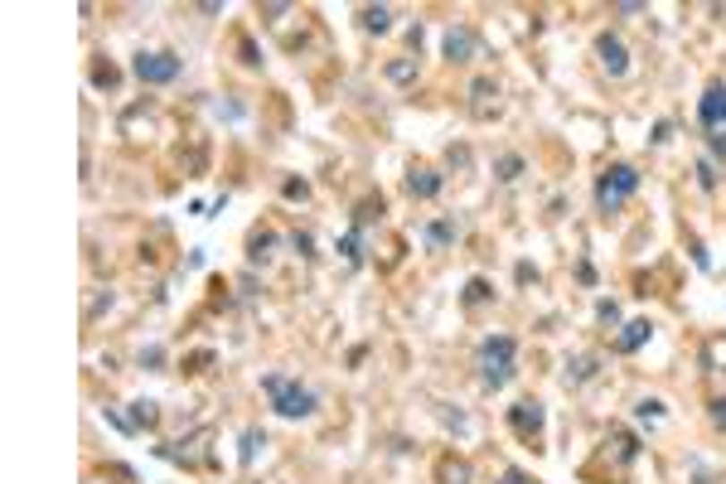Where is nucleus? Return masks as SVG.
Returning <instances> with one entry per match:
<instances>
[{"instance_id":"obj_1","label":"nucleus","mask_w":726,"mask_h":484,"mask_svg":"<svg viewBox=\"0 0 726 484\" xmlns=\"http://www.w3.org/2000/svg\"><path fill=\"white\" fill-rule=\"evenodd\" d=\"M518 339L514 335H484L480 349H474V369H480V387L484 393H499L518 369Z\"/></svg>"},{"instance_id":"obj_16","label":"nucleus","mask_w":726,"mask_h":484,"mask_svg":"<svg viewBox=\"0 0 726 484\" xmlns=\"http://www.w3.org/2000/svg\"><path fill=\"white\" fill-rule=\"evenodd\" d=\"M88 78H92V88H98V92H116V88H122V68H116V64H107V54H98V58H92Z\"/></svg>"},{"instance_id":"obj_22","label":"nucleus","mask_w":726,"mask_h":484,"mask_svg":"<svg viewBox=\"0 0 726 484\" xmlns=\"http://www.w3.org/2000/svg\"><path fill=\"white\" fill-rule=\"evenodd\" d=\"M359 25L368 34H388L392 30V5H363L359 10Z\"/></svg>"},{"instance_id":"obj_27","label":"nucleus","mask_w":726,"mask_h":484,"mask_svg":"<svg viewBox=\"0 0 726 484\" xmlns=\"http://www.w3.org/2000/svg\"><path fill=\"white\" fill-rule=\"evenodd\" d=\"M281 199H291V204H305V199H311V184L295 180V174H286V180H281Z\"/></svg>"},{"instance_id":"obj_21","label":"nucleus","mask_w":726,"mask_h":484,"mask_svg":"<svg viewBox=\"0 0 726 484\" xmlns=\"http://www.w3.org/2000/svg\"><path fill=\"white\" fill-rule=\"evenodd\" d=\"M702 369L726 373V335H707V344H702Z\"/></svg>"},{"instance_id":"obj_12","label":"nucleus","mask_w":726,"mask_h":484,"mask_svg":"<svg viewBox=\"0 0 726 484\" xmlns=\"http://www.w3.org/2000/svg\"><path fill=\"white\" fill-rule=\"evenodd\" d=\"M499 82L494 78H474L470 82V102H474V116H480V122H490V116L499 112Z\"/></svg>"},{"instance_id":"obj_39","label":"nucleus","mask_w":726,"mask_h":484,"mask_svg":"<svg viewBox=\"0 0 726 484\" xmlns=\"http://www.w3.org/2000/svg\"><path fill=\"white\" fill-rule=\"evenodd\" d=\"M669 136H673V122H659L653 136H649V146H669Z\"/></svg>"},{"instance_id":"obj_7","label":"nucleus","mask_w":726,"mask_h":484,"mask_svg":"<svg viewBox=\"0 0 726 484\" xmlns=\"http://www.w3.org/2000/svg\"><path fill=\"white\" fill-rule=\"evenodd\" d=\"M596 58H601V68L611 78H625L629 73V49H625V39L615 30H601L596 34Z\"/></svg>"},{"instance_id":"obj_24","label":"nucleus","mask_w":726,"mask_h":484,"mask_svg":"<svg viewBox=\"0 0 726 484\" xmlns=\"http://www.w3.org/2000/svg\"><path fill=\"white\" fill-rule=\"evenodd\" d=\"M261 446H267V431H261V427H247V431H243V451H237L243 470H252V465H257V451H261Z\"/></svg>"},{"instance_id":"obj_35","label":"nucleus","mask_w":726,"mask_h":484,"mask_svg":"<svg viewBox=\"0 0 726 484\" xmlns=\"http://www.w3.org/2000/svg\"><path fill=\"white\" fill-rule=\"evenodd\" d=\"M237 54H243V64H247V68H261V54H257V44L247 39V34L237 39Z\"/></svg>"},{"instance_id":"obj_13","label":"nucleus","mask_w":726,"mask_h":484,"mask_svg":"<svg viewBox=\"0 0 726 484\" xmlns=\"http://www.w3.org/2000/svg\"><path fill=\"white\" fill-rule=\"evenodd\" d=\"M422 238H426V247L431 252H446V247H456V238H460V223L456 218H431L422 228Z\"/></svg>"},{"instance_id":"obj_29","label":"nucleus","mask_w":726,"mask_h":484,"mask_svg":"<svg viewBox=\"0 0 726 484\" xmlns=\"http://www.w3.org/2000/svg\"><path fill=\"white\" fill-rule=\"evenodd\" d=\"M291 252L305 257V262H315V238L311 233H291Z\"/></svg>"},{"instance_id":"obj_32","label":"nucleus","mask_w":726,"mask_h":484,"mask_svg":"<svg viewBox=\"0 0 726 484\" xmlns=\"http://www.w3.org/2000/svg\"><path fill=\"white\" fill-rule=\"evenodd\" d=\"M446 165H450V170H470V146H450Z\"/></svg>"},{"instance_id":"obj_37","label":"nucleus","mask_w":726,"mask_h":484,"mask_svg":"<svg viewBox=\"0 0 726 484\" xmlns=\"http://www.w3.org/2000/svg\"><path fill=\"white\" fill-rule=\"evenodd\" d=\"M707 146H712V160H726V132H707Z\"/></svg>"},{"instance_id":"obj_40","label":"nucleus","mask_w":726,"mask_h":484,"mask_svg":"<svg viewBox=\"0 0 726 484\" xmlns=\"http://www.w3.org/2000/svg\"><path fill=\"white\" fill-rule=\"evenodd\" d=\"M504 484H538L528 470H504Z\"/></svg>"},{"instance_id":"obj_14","label":"nucleus","mask_w":726,"mask_h":484,"mask_svg":"<svg viewBox=\"0 0 726 484\" xmlns=\"http://www.w3.org/2000/svg\"><path fill=\"white\" fill-rule=\"evenodd\" d=\"M649 335H653V325H649V320H625L611 349H615V353H635V349H645V344H649Z\"/></svg>"},{"instance_id":"obj_11","label":"nucleus","mask_w":726,"mask_h":484,"mask_svg":"<svg viewBox=\"0 0 726 484\" xmlns=\"http://www.w3.org/2000/svg\"><path fill=\"white\" fill-rule=\"evenodd\" d=\"M383 78L392 82V88H412V82L422 78V58H412V54L388 58V64H383Z\"/></svg>"},{"instance_id":"obj_26","label":"nucleus","mask_w":726,"mask_h":484,"mask_svg":"<svg viewBox=\"0 0 726 484\" xmlns=\"http://www.w3.org/2000/svg\"><path fill=\"white\" fill-rule=\"evenodd\" d=\"M697 184L707 189V194H712V189L722 184V174H717V160H712V156H697Z\"/></svg>"},{"instance_id":"obj_31","label":"nucleus","mask_w":726,"mask_h":484,"mask_svg":"<svg viewBox=\"0 0 726 484\" xmlns=\"http://www.w3.org/2000/svg\"><path fill=\"white\" fill-rule=\"evenodd\" d=\"M707 421L717 431H726V397H712V403H707Z\"/></svg>"},{"instance_id":"obj_28","label":"nucleus","mask_w":726,"mask_h":484,"mask_svg":"<svg viewBox=\"0 0 726 484\" xmlns=\"http://www.w3.org/2000/svg\"><path fill=\"white\" fill-rule=\"evenodd\" d=\"M635 417H639V421H649V427H653V421H663V403H659V397H645V403L635 407Z\"/></svg>"},{"instance_id":"obj_19","label":"nucleus","mask_w":726,"mask_h":484,"mask_svg":"<svg viewBox=\"0 0 726 484\" xmlns=\"http://www.w3.org/2000/svg\"><path fill=\"white\" fill-rule=\"evenodd\" d=\"M494 296H499V291H494V281L470 276V281H465V291H460V305H465V310H480V305H490Z\"/></svg>"},{"instance_id":"obj_10","label":"nucleus","mask_w":726,"mask_h":484,"mask_svg":"<svg viewBox=\"0 0 726 484\" xmlns=\"http://www.w3.org/2000/svg\"><path fill=\"white\" fill-rule=\"evenodd\" d=\"M277 247H281V238L271 228H252L247 233V262L252 267H267L271 257H277Z\"/></svg>"},{"instance_id":"obj_5","label":"nucleus","mask_w":726,"mask_h":484,"mask_svg":"<svg viewBox=\"0 0 726 484\" xmlns=\"http://www.w3.org/2000/svg\"><path fill=\"white\" fill-rule=\"evenodd\" d=\"M542 427H547V407L538 397H518V403L508 407V431H514L518 441H538Z\"/></svg>"},{"instance_id":"obj_15","label":"nucleus","mask_w":726,"mask_h":484,"mask_svg":"<svg viewBox=\"0 0 726 484\" xmlns=\"http://www.w3.org/2000/svg\"><path fill=\"white\" fill-rule=\"evenodd\" d=\"M470 480H474V470H470L465 455H441L436 460V484H470Z\"/></svg>"},{"instance_id":"obj_4","label":"nucleus","mask_w":726,"mask_h":484,"mask_svg":"<svg viewBox=\"0 0 726 484\" xmlns=\"http://www.w3.org/2000/svg\"><path fill=\"white\" fill-rule=\"evenodd\" d=\"M131 73H136V82H146V88H165V82H175L184 73V58L170 49H141L131 58Z\"/></svg>"},{"instance_id":"obj_17","label":"nucleus","mask_w":726,"mask_h":484,"mask_svg":"<svg viewBox=\"0 0 726 484\" xmlns=\"http://www.w3.org/2000/svg\"><path fill=\"white\" fill-rule=\"evenodd\" d=\"M523 174H528V160H523L518 150H504V156H494V180H499V184H518Z\"/></svg>"},{"instance_id":"obj_20","label":"nucleus","mask_w":726,"mask_h":484,"mask_svg":"<svg viewBox=\"0 0 726 484\" xmlns=\"http://www.w3.org/2000/svg\"><path fill=\"white\" fill-rule=\"evenodd\" d=\"M131 427H136V431H156L160 427V403H150V397L131 403Z\"/></svg>"},{"instance_id":"obj_9","label":"nucleus","mask_w":726,"mask_h":484,"mask_svg":"<svg viewBox=\"0 0 726 484\" xmlns=\"http://www.w3.org/2000/svg\"><path fill=\"white\" fill-rule=\"evenodd\" d=\"M441 189H446V174L436 170V165H412V170H407V194L412 199H422V204H426V199H436Z\"/></svg>"},{"instance_id":"obj_34","label":"nucleus","mask_w":726,"mask_h":484,"mask_svg":"<svg viewBox=\"0 0 726 484\" xmlns=\"http://www.w3.org/2000/svg\"><path fill=\"white\" fill-rule=\"evenodd\" d=\"M209 363H213V349H199V353H189V359H184V373H204Z\"/></svg>"},{"instance_id":"obj_30","label":"nucleus","mask_w":726,"mask_h":484,"mask_svg":"<svg viewBox=\"0 0 726 484\" xmlns=\"http://www.w3.org/2000/svg\"><path fill=\"white\" fill-rule=\"evenodd\" d=\"M141 369H146V373H160V369H165V349H160V344L141 349Z\"/></svg>"},{"instance_id":"obj_18","label":"nucleus","mask_w":726,"mask_h":484,"mask_svg":"<svg viewBox=\"0 0 726 484\" xmlns=\"http://www.w3.org/2000/svg\"><path fill=\"white\" fill-rule=\"evenodd\" d=\"M601 373V359H596V353H577V359H567V383L571 387H581V383H591V378H596Z\"/></svg>"},{"instance_id":"obj_36","label":"nucleus","mask_w":726,"mask_h":484,"mask_svg":"<svg viewBox=\"0 0 726 484\" xmlns=\"http://www.w3.org/2000/svg\"><path fill=\"white\" fill-rule=\"evenodd\" d=\"M281 15H291V5H286V0H277V5H261V20H267V25H281Z\"/></svg>"},{"instance_id":"obj_3","label":"nucleus","mask_w":726,"mask_h":484,"mask_svg":"<svg viewBox=\"0 0 726 484\" xmlns=\"http://www.w3.org/2000/svg\"><path fill=\"white\" fill-rule=\"evenodd\" d=\"M639 194V170L629 160H611L605 170L596 174V208L605 218L611 214H620V208L629 204V199Z\"/></svg>"},{"instance_id":"obj_2","label":"nucleus","mask_w":726,"mask_h":484,"mask_svg":"<svg viewBox=\"0 0 726 484\" xmlns=\"http://www.w3.org/2000/svg\"><path fill=\"white\" fill-rule=\"evenodd\" d=\"M261 393L271 397V412H277V417H286V421L311 417V412L320 407L315 387H305L301 378H291V373H267V378H261Z\"/></svg>"},{"instance_id":"obj_38","label":"nucleus","mask_w":726,"mask_h":484,"mask_svg":"<svg viewBox=\"0 0 726 484\" xmlns=\"http://www.w3.org/2000/svg\"><path fill=\"white\" fill-rule=\"evenodd\" d=\"M688 252H693V262H697L702 271H712V257H707V247H702L697 238H693V242H688Z\"/></svg>"},{"instance_id":"obj_41","label":"nucleus","mask_w":726,"mask_h":484,"mask_svg":"<svg viewBox=\"0 0 726 484\" xmlns=\"http://www.w3.org/2000/svg\"><path fill=\"white\" fill-rule=\"evenodd\" d=\"M514 276H518V286H528V281H538V267H528V262H518V271H514Z\"/></svg>"},{"instance_id":"obj_23","label":"nucleus","mask_w":726,"mask_h":484,"mask_svg":"<svg viewBox=\"0 0 726 484\" xmlns=\"http://www.w3.org/2000/svg\"><path fill=\"white\" fill-rule=\"evenodd\" d=\"M378 218H383V199H378V194H368V199H359V204H354V228H373V223Z\"/></svg>"},{"instance_id":"obj_25","label":"nucleus","mask_w":726,"mask_h":484,"mask_svg":"<svg viewBox=\"0 0 726 484\" xmlns=\"http://www.w3.org/2000/svg\"><path fill=\"white\" fill-rule=\"evenodd\" d=\"M335 252H339L349 267H363V233H359V228H349V233L339 238V247H335Z\"/></svg>"},{"instance_id":"obj_6","label":"nucleus","mask_w":726,"mask_h":484,"mask_svg":"<svg viewBox=\"0 0 726 484\" xmlns=\"http://www.w3.org/2000/svg\"><path fill=\"white\" fill-rule=\"evenodd\" d=\"M441 54H446V64H470V58L484 54V44H480V34H474L470 25H450L441 34Z\"/></svg>"},{"instance_id":"obj_33","label":"nucleus","mask_w":726,"mask_h":484,"mask_svg":"<svg viewBox=\"0 0 726 484\" xmlns=\"http://www.w3.org/2000/svg\"><path fill=\"white\" fill-rule=\"evenodd\" d=\"M596 320L601 325H620V305H615V301H596Z\"/></svg>"},{"instance_id":"obj_8","label":"nucleus","mask_w":726,"mask_h":484,"mask_svg":"<svg viewBox=\"0 0 726 484\" xmlns=\"http://www.w3.org/2000/svg\"><path fill=\"white\" fill-rule=\"evenodd\" d=\"M697 122L702 132H726V82H712L697 98Z\"/></svg>"}]
</instances>
